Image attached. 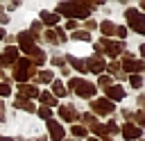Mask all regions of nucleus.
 Listing matches in <instances>:
<instances>
[{"instance_id": "15", "label": "nucleus", "mask_w": 145, "mask_h": 141, "mask_svg": "<svg viewBox=\"0 0 145 141\" xmlns=\"http://www.w3.org/2000/svg\"><path fill=\"white\" fill-rule=\"evenodd\" d=\"M100 30H102L104 39H106V36H116V34H118V25H113L111 20H104V23L100 25Z\"/></svg>"}, {"instance_id": "2", "label": "nucleus", "mask_w": 145, "mask_h": 141, "mask_svg": "<svg viewBox=\"0 0 145 141\" xmlns=\"http://www.w3.org/2000/svg\"><path fill=\"white\" fill-rule=\"evenodd\" d=\"M59 14L70 16V18H86L93 11V5H82V2H61L57 7Z\"/></svg>"}, {"instance_id": "17", "label": "nucleus", "mask_w": 145, "mask_h": 141, "mask_svg": "<svg viewBox=\"0 0 145 141\" xmlns=\"http://www.w3.org/2000/svg\"><path fill=\"white\" fill-rule=\"evenodd\" d=\"M41 20L45 25H57L59 23V14H54V11H41Z\"/></svg>"}, {"instance_id": "14", "label": "nucleus", "mask_w": 145, "mask_h": 141, "mask_svg": "<svg viewBox=\"0 0 145 141\" xmlns=\"http://www.w3.org/2000/svg\"><path fill=\"white\" fill-rule=\"evenodd\" d=\"M59 114H61V118L63 121H68V123H72V121H77V111L70 107V105H63L61 109H59Z\"/></svg>"}, {"instance_id": "30", "label": "nucleus", "mask_w": 145, "mask_h": 141, "mask_svg": "<svg viewBox=\"0 0 145 141\" xmlns=\"http://www.w3.org/2000/svg\"><path fill=\"white\" fill-rule=\"evenodd\" d=\"M84 121H86V123H88V125H91V127H93V125H95V123H97V121H95V116H93V114H84Z\"/></svg>"}, {"instance_id": "35", "label": "nucleus", "mask_w": 145, "mask_h": 141, "mask_svg": "<svg viewBox=\"0 0 145 141\" xmlns=\"http://www.w3.org/2000/svg\"><path fill=\"white\" fill-rule=\"evenodd\" d=\"M140 55H143V57H145V43H143V45H140Z\"/></svg>"}, {"instance_id": "3", "label": "nucleus", "mask_w": 145, "mask_h": 141, "mask_svg": "<svg viewBox=\"0 0 145 141\" xmlns=\"http://www.w3.org/2000/svg\"><path fill=\"white\" fill-rule=\"evenodd\" d=\"M34 75H36V68H34L32 59H18V61H16L14 77H16L18 82H25V80H29V77H34Z\"/></svg>"}, {"instance_id": "1", "label": "nucleus", "mask_w": 145, "mask_h": 141, "mask_svg": "<svg viewBox=\"0 0 145 141\" xmlns=\"http://www.w3.org/2000/svg\"><path fill=\"white\" fill-rule=\"evenodd\" d=\"M18 43H20V50H23L25 55H32V64H34V66H41V64L45 61V55L34 45V39H32L27 32H20V34H18Z\"/></svg>"}, {"instance_id": "4", "label": "nucleus", "mask_w": 145, "mask_h": 141, "mask_svg": "<svg viewBox=\"0 0 145 141\" xmlns=\"http://www.w3.org/2000/svg\"><path fill=\"white\" fill-rule=\"evenodd\" d=\"M68 84H70V86L75 89V93H77V96H82V98H93V96H95V91H97V86H95V84H91V82H86V80H79V77H72Z\"/></svg>"}, {"instance_id": "6", "label": "nucleus", "mask_w": 145, "mask_h": 141, "mask_svg": "<svg viewBox=\"0 0 145 141\" xmlns=\"http://www.w3.org/2000/svg\"><path fill=\"white\" fill-rule=\"evenodd\" d=\"M127 23H129V27L131 30H136L138 34H145V16L140 14V11H136V9H127Z\"/></svg>"}, {"instance_id": "11", "label": "nucleus", "mask_w": 145, "mask_h": 141, "mask_svg": "<svg viewBox=\"0 0 145 141\" xmlns=\"http://www.w3.org/2000/svg\"><path fill=\"white\" fill-rule=\"evenodd\" d=\"M45 125H48V130H50V136H52V141H61V139H63V127H61L57 121H52V118H50Z\"/></svg>"}, {"instance_id": "24", "label": "nucleus", "mask_w": 145, "mask_h": 141, "mask_svg": "<svg viewBox=\"0 0 145 141\" xmlns=\"http://www.w3.org/2000/svg\"><path fill=\"white\" fill-rule=\"evenodd\" d=\"M39 80H41V82H52L54 77H52L50 70H41V73H39Z\"/></svg>"}, {"instance_id": "38", "label": "nucleus", "mask_w": 145, "mask_h": 141, "mask_svg": "<svg viewBox=\"0 0 145 141\" xmlns=\"http://www.w3.org/2000/svg\"><path fill=\"white\" fill-rule=\"evenodd\" d=\"M2 141H14V139H2Z\"/></svg>"}, {"instance_id": "21", "label": "nucleus", "mask_w": 145, "mask_h": 141, "mask_svg": "<svg viewBox=\"0 0 145 141\" xmlns=\"http://www.w3.org/2000/svg\"><path fill=\"white\" fill-rule=\"evenodd\" d=\"M52 89H54V93L57 96H66L68 91H66V86H63V82H59V80H54L52 82Z\"/></svg>"}, {"instance_id": "40", "label": "nucleus", "mask_w": 145, "mask_h": 141, "mask_svg": "<svg viewBox=\"0 0 145 141\" xmlns=\"http://www.w3.org/2000/svg\"><path fill=\"white\" fill-rule=\"evenodd\" d=\"M0 89H2V82H0Z\"/></svg>"}, {"instance_id": "26", "label": "nucleus", "mask_w": 145, "mask_h": 141, "mask_svg": "<svg viewBox=\"0 0 145 141\" xmlns=\"http://www.w3.org/2000/svg\"><path fill=\"white\" fill-rule=\"evenodd\" d=\"M129 82H131V86H136V89H138V86H143L140 75H131V77H129Z\"/></svg>"}, {"instance_id": "7", "label": "nucleus", "mask_w": 145, "mask_h": 141, "mask_svg": "<svg viewBox=\"0 0 145 141\" xmlns=\"http://www.w3.org/2000/svg\"><path fill=\"white\" fill-rule=\"evenodd\" d=\"M84 64H86V70H91V73H95L97 77L106 70V64H104V59L100 57V55H93V57H88V59H84Z\"/></svg>"}, {"instance_id": "16", "label": "nucleus", "mask_w": 145, "mask_h": 141, "mask_svg": "<svg viewBox=\"0 0 145 141\" xmlns=\"http://www.w3.org/2000/svg\"><path fill=\"white\" fill-rule=\"evenodd\" d=\"M66 61L75 68V70H79V73H86V64H84V59H77V57H72V55H68L66 57Z\"/></svg>"}, {"instance_id": "33", "label": "nucleus", "mask_w": 145, "mask_h": 141, "mask_svg": "<svg viewBox=\"0 0 145 141\" xmlns=\"http://www.w3.org/2000/svg\"><path fill=\"white\" fill-rule=\"evenodd\" d=\"M138 105H140V111L145 114V96H143V98H138Z\"/></svg>"}, {"instance_id": "12", "label": "nucleus", "mask_w": 145, "mask_h": 141, "mask_svg": "<svg viewBox=\"0 0 145 141\" xmlns=\"http://www.w3.org/2000/svg\"><path fill=\"white\" fill-rule=\"evenodd\" d=\"M122 136H125L127 141H134V139L140 136V127H136L134 123H125V125H122Z\"/></svg>"}, {"instance_id": "32", "label": "nucleus", "mask_w": 145, "mask_h": 141, "mask_svg": "<svg viewBox=\"0 0 145 141\" xmlns=\"http://www.w3.org/2000/svg\"><path fill=\"white\" fill-rule=\"evenodd\" d=\"M52 64H54V66H63V59H61V57H54Z\"/></svg>"}, {"instance_id": "18", "label": "nucleus", "mask_w": 145, "mask_h": 141, "mask_svg": "<svg viewBox=\"0 0 145 141\" xmlns=\"http://www.w3.org/2000/svg\"><path fill=\"white\" fill-rule=\"evenodd\" d=\"M14 105H16V107H18V109H25V111H36V107H34V105H32V102H29V100H25V98H23V96H18V98H16V102H14Z\"/></svg>"}, {"instance_id": "5", "label": "nucleus", "mask_w": 145, "mask_h": 141, "mask_svg": "<svg viewBox=\"0 0 145 141\" xmlns=\"http://www.w3.org/2000/svg\"><path fill=\"white\" fill-rule=\"evenodd\" d=\"M100 50L106 52V55H111V57H116V55H120V52L125 50V45H122V43H113V41H109V39H100V41L95 43V55H100Z\"/></svg>"}, {"instance_id": "20", "label": "nucleus", "mask_w": 145, "mask_h": 141, "mask_svg": "<svg viewBox=\"0 0 145 141\" xmlns=\"http://www.w3.org/2000/svg\"><path fill=\"white\" fill-rule=\"evenodd\" d=\"M39 98H41V102H43V107H48V105H57V98H54L52 93H48V91H43V93H39Z\"/></svg>"}, {"instance_id": "27", "label": "nucleus", "mask_w": 145, "mask_h": 141, "mask_svg": "<svg viewBox=\"0 0 145 141\" xmlns=\"http://www.w3.org/2000/svg\"><path fill=\"white\" fill-rule=\"evenodd\" d=\"M39 116H41V118H48V121H50V116H52L50 107H41V109H39Z\"/></svg>"}, {"instance_id": "36", "label": "nucleus", "mask_w": 145, "mask_h": 141, "mask_svg": "<svg viewBox=\"0 0 145 141\" xmlns=\"http://www.w3.org/2000/svg\"><path fill=\"white\" fill-rule=\"evenodd\" d=\"M0 39H5V30L2 27H0Z\"/></svg>"}, {"instance_id": "10", "label": "nucleus", "mask_w": 145, "mask_h": 141, "mask_svg": "<svg viewBox=\"0 0 145 141\" xmlns=\"http://www.w3.org/2000/svg\"><path fill=\"white\" fill-rule=\"evenodd\" d=\"M122 68H125L127 73H136V75H138V73L145 68V64H143L140 59H131V57L127 55V57H125V61H122Z\"/></svg>"}, {"instance_id": "23", "label": "nucleus", "mask_w": 145, "mask_h": 141, "mask_svg": "<svg viewBox=\"0 0 145 141\" xmlns=\"http://www.w3.org/2000/svg\"><path fill=\"white\" fill-rule=\"evenodd\" d=\"M72 39H77V41H88V39H91V34H88V32H84V30H79V32H75V34H72Z\"/></svg>"}, {"instance_id": "22", "label": "nucleus", "mask_w": 145, "mask_h": 141, "mask_svg": "<svg viewBox=\"0 0 145 141\" xmlns=\"http://www.w3.org/2000/svg\"><path fill=\"white\" fill-rule=\"evenodd\" d=\"M45 39H48L50 43H59V41H61V36H59V32H57V30H52V32H45Z\"/></svg>"}, {"instance_id": "13", "label": "nucleus", "mask_w": 145, "mask_h": 141, "mask_svg": "<svg viewBox=\"0 0 145 141\" xmlns=\"http://www.w3.org/2000/svg\"><path fill=\"white\" fill-rule=\"evenodd\" d=\"M104 91H106L109 100H122V98H125V89H122V86H113V84H111V86H106Z\"/></svg>"}, {"instance_id": "41", "label": "nucleus", "mask_w": 145, "mask_h": 141, "mask_svg": "<svg viewBox=\"0 0 145 141\" xmlns=\"http://www.w3.org/2000/svg\"><path fill=\"white\" fill-rule=\"evenodd\" d=\"M0 141H2V139H0Z\"/></svg>"}, {"instance_id": "29", "label": "nucleus", "mask_w": 145, "mask_h": 141, "mask_svg": "<svg viewBox=\"0 0 145 141\" xmlns=\"http://www.w3.org/2000/svg\"><path fill=\"white\" fill-rule=\"evenodd\" d=\"M106 68H109V73H113V75H118V68H120V64H118V61H113V64H109Z\"/></svg>"}, {"instance_id": "9", "label": "nucleus", "mask_w": 145, "mask_h": 141, "mask_svg": "<svg viewBox=\"0 0 145 141\" xmlns=\"http://www.w3.org/2000/svg\"><path fill=\"white\" fill-rule=\"evenodd\" d=\"M16 61H18V48L7 45L5 52H2V57H0V68H5V66H9V64H16Z\"/></svg>"}, {"instance_id": "34", "label": "nucleus", "mask_w": 145, "mask_h": 141, "mask_svg": "<svg viewBox=\"0 0 145 141\" xmlns=\"http://www.w3.org/2000/svg\"><path fill=\"white\" fill-rule=\"evenodd\" d=\"M5 118V105H2V100H0V121Z\"/></svg>"}, {"instance_id": "37", "label": "nucleus", "mask_w": 145, "mask_h": 141, "mask_svg": "<svg viewBox=\"0 0 145 141\" xmlns=\"http://www.w3.org/2000/svg\"><path fill=\"white\" fill-rule=\"evenodd\" d=\"M102 141H111V139H109V136H104V139H102Z\"/></svg>"}, {"instance_id": "19", "label": "nucleus", "mask_w": 145, "mask_h": 141, "mask_svg": "<svg viewBox=\"0 0 145 141\" xmlns=\"http://www.w3.org/2000/svg\"><path fill=\"white\" fill-rule=\"evenodd\" d=\"M20 96H23V98L27 96V100H29V98H36V96H39V89H36V86H27V84H20Z\"/></svg>"}, {"instance_id": "31", "label": "nucleus", "mask_w": 145, "mask_h": 141, "mask_svg": "<svg viewBox=\"0 0 145 141\" xmlns=\"http://www.w3.org/2000/svg\"><path fill=\"white\" fill-rule=\"evenodd\" d=\"M116 36H118V39H125V36H127V27H120V25H118V34H116Z\"/></svg>"}, {"instance_id": "39", "label": "nucleus", "mask_w": 145, "mask_h": 141, "mask_svg": "<svg viewBox=\"0 0 145 141\" xmlns=\"http://www.w3.org/2000/svg\"><path fill=\"white\" fill-rule=\"evenodd\" d=\"M88 141H97V139H88Z\"/></svg>"}, {"instance_id": "28", "label": "nucleus", "mask_w": 145, "mask_h": 141, "mask_svg": "<svg viewBox=\"0 0 145 141\" xmlns=\"http://www.w3.org/2000/svg\"><path fill=\"white\" fill-rule=\"evenodd\" d=\"M100 84H102L104 89H106V86H111V77H109V75H100Z\"/></svg>"}, {"instance_id": "8", "label": "nucleus", "mask_w": 145, "mask_h": 141, "mask_svg": "<svg viewBox=\"0 0 145 141\" xmlns=\"http://www.w3.org/2000/svg\"><path fill=\"white\" fill-rule=\"evenodd\" d=\"M91 109H93L95 114H100V116H109V114H113L116 105H113L109 98H102V100H93V102H91Z\"/></svg>"}, {"instance_id": "25", "label": "nucleus", "mask_w": 145, "mask_h": 141, "mask_svg": "<svg viewBox=\"0 0 145 141\" xmlns=\"http://www.w3.org/2000/svg\"><path fill=\"white\" fill-rule=\"evenodd\" d=\"M72 134H75V136H86V127H82V125H72Z\"/></svg>"}]
</instances>
